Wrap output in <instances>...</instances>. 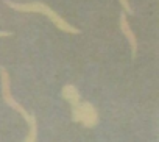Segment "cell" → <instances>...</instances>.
I'll return each mask as SVG.
<instances>
[{
	"instance_id": "cell-4",
	"label": "cell",
	"mask_w": 159,
	"mask_h": 142,
	"mask_svg": "<svg viewBox=\"0 0 159 142\" xmlns=\"http://www.w3.org/2000/svg\"><path fill=\"white\" fill-rule=\"evenodd\" d=\"M61 94H62V98H64V100H67V102H69V105H70L72 108H75L80 102H81L80 92H78L76 86H73V85H66V86L62 88Z\"/></svg>"
},
{
	"instance_id": "cell-6",
	"label": "cell",
	"mask_w": 159,
	"mask_h": 142,
	"mask_svg": "<svg viewBox=\"0 0 159 142\" xmlns=\"http://www.w3.org/2000/svg\"><path fill=\"white\" fill-rule=\"evenodd\" d=\"M119 2H120V5H122V8H123L125 13H133V8L129 7V2H128V0H119Z\"/></svg>"
},
{
	"instance_id": "cell-1",
	"label": "cell",
	"mask_w": 159,
	"mask_h": 142,
	"mask_svg": "<svg viewBox=\"0 0 159 142\" xmlns=\"http://www.w3.org/2000/svg\"><path fill=\"white\" fill-rule=\"evenodd\" d=\"M5 3L16 10V11H22V13H39V14H44L47 16L56 28H59L61 31H66V33H70V34H80V30L75 28L73 25H70L67 21H64L58 13H55L50 7H47L45 3L42 2H30V3H16V2H10V0H5Z\"/></svg>"
},
{
	"instance_id": "cell-3",
	"label": "cell",
	"mask_w": 159,
	"mask_h": 142,
	"mask_svg": "<svg viewBox=\"0 0 159 142\" xmlns=\"http://www.w3.org/2000/svg\"><path fill=\"white\" fill-rule=\"evenodd\" d=\"M120 30H122V33L126 36V39H128V42H129V45H131V56H133V59H134L136 55H137V39H136V34H134V31L131 30V27H129V24H128L126 13H120Z\"/></svg>"
},
{
	"instance_id": "cell-7",
	"label": "cell",
	"mask_w": 159,
	"mask_h": 142,
	"mask_svg": "<svg viewBox=\"0 0 159 142\" xmlns=\"http://www.w3.org/2000/svg\"><path fill=\"white\" fill-rule=\"evenodd\" d=\"M13 33H10V31H0V38H8V36H11Z\"/></svg>"
},
{
	"instance_id": "cell-2",
	"label": "cell",
	"mask_w": 159,
	"mask_h": 142,
	"mask_svg": "<svg viewBox=\"0 0 159 142\" xmlns=\"http://www.w3.org/2000/svg\"><path fill=\"white\" fill-rule=\"evenodd\" d=\"M72 119L84 125L86 128H94L98 123V112L95 106L89 102H80L75 108H72Z\"/></svg>"
},
{
	"instance_id": "cell-5",
	"label": "cell",
	"mask_w": 159,
	"mask_h": 142,
	"mask_svg": "<svg viewBox=\"0 0 159 142\" xmlns=\"http://www.w3.org/2000/svg\"><path fill=\"white\" fill-rule=\"evenodd\" d=\"M28 125H30V131H28V134H27L24 142H36V139H38V122H36L34 116H33V119L30 120Z\"/></svg>"
}]
</instances>
